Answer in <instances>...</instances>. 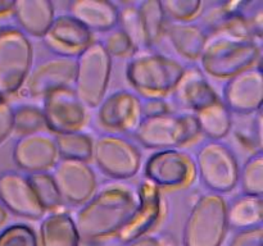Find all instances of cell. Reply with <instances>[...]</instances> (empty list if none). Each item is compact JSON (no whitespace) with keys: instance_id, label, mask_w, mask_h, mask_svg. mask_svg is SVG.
I'll return each mask as SVG.
<instances>
[{"instance_id":"cell-35","label":"cell","mask_w":263,"mask_h":246,"mask_svg":"<svg viewBox=\"0 0 263 246\" xmlns=\"http://www.w3.org/2000/svg\"><path fill=\"white\" fill-rule=\"evenodd\" d=\"M0 246H40L37 232L27 223H12L0 231Z\"/></svg>"},{"instance_id":"cell-30","label":"cell","mask_w":263,"mask_h":246,"mask_svg":"<svg viewBox=\"0 0 263 246\" xmlns=\"http://www.w3.org/2000/svg\"><path fill=\"white\" fill-rule=\"evenodd\" d=\"M27 177L39 202L46 213L62 209L64 201L50 172L31 173Z\"/></svg>"},{"instance_id":"cell-42","label":"cell","mask_w":263,"mask_h":246,"mask_svg":"<svg viewBox=\"0 0 263 246\" xmlns=\"http://www.w3.org/2000/svg\"><path fill=\"white\" fill-rule=\"evenodd\" d=\"M8 220H9V212L0 202V231L7 225Z\"/></svg>"},{"instance_id":"cell-15","label":"cell","mask_w":263,"mask_h":246,"mask_svg":"<svg viewBox=\"0 0 263 246\" xmlns=\"http://www.w3.org/2000/svg\"><path fill=\"white\" fill-rule=\"evenodd\" d=\"M64 202L81 207L97 192L98 177L86 161L59 159L51 172Z\"/></svg>"},{"instance_id":"cell-29","label":"cell","mask_w":263,"mask_h":246,"mask_svg":"<svg viewBox=\"0 0 263 246\" xmlns=\"http://www.w3.org/2000/svg\"><path fill=\"white\" fill-rule=\"evenodd\" d=\"M59 159L80 160L90 163L92 160V148L94 140L90 135L77 131V132L63 133L54 136Z\"/></svg>"},{"instance_id":"cell-36","label":"cell","mask_w":263,"mask_h":246,"mask_svg":"<svg viewBox=\"0 0 263 246\" xmlns=\"http://www.w3.org/2000/svg\"><path fill=\"white\" fill-rule=\"evenodd\" d=\"M100 41L110 58H131L138 51L131 38L118 26L105 33L104 38Z\"/></svg>"},{"instance_id":"cell-39","label":"cell","mask_w":263,"mask_h":246,"mask_svg":"<svg viewBox=\"0 0 263 246\" xmlns=\"http://www.w3.org/2000/svg\"><path fill=\"white\" fill-rule=\"evenodd\" d=\"M122 246H176V241L168 233H159V235H146L139 237L130 242L123 243Z\"/></svg>"},{"instance_id":"cell-16","label":"cell","mask_w":263,"mask_h":246,"mask_svg":"<svg viewBox=\"0 0 263 246\" xmlns=\"http://www.w3.org/2000/svg\"><path fill=\"white\" fill-rule=\"evenodd\" d=\"M263 76L256 66L226 79L221 100L233 115H247L262 110Z\"/></svg>"},{"instance_id":"cell-3","label":"cell","mask_w":263,"mask_h":246,"mask_svg":"<svg viewBox=\"0 0 263 246\" xmlns=\"http://www.w3.org/2000/svg\"><path fill=\"white\" fill-rule=\"evenodd\" d=\"M200 136L195 115L185 112L141 118L133 132L136 142L153 150L181 149L195 142Z\"/></svg>"},{"instance_id":"cell-23","label":"cell","mask_w":263,"mask_h":246,"mask_svg":"<svg viewBox=\"0 0 263 246\" xmlns=\"http://www.w3.org/2000/svg\"><path fill=\"white\" fill-rule=\"evenodd\" d=\"M40 246H80L81 236L71 213L58 209L46 213L39 227Z\"/></svg>"},{"instance_id":"cell-33","label":"cell","mask_w":263,"mask_h":246,"mask_svg":"<svg viewBox=\"0 0 263 246\" xmlns=\"http://www.w3.org/2000/svg\"><path fill=\"white\" fill-rule=\"evenodd\" d=\"M241 192L252 196L263 195V153L252 154L239 172Z\"/></svg>"},{"instance_id":"cell-1","label":"cell","mask_w":263,"mask_h":246,"mask_svg":"<svg viewBox=\"0 0 263 246\" xmlns=\"http://www.w3.org/2000/svg\"><path fill=\"white\" fill-rule=\"evenodd\" d=\"M138 202V190L126 181H113L98 187L73 217L81 238L102 241L116 236L130 219Z\"/></svg>"},{"instance_id":"cell-19","label":"cell","mask_w":263,"mask_h":246,"mask_svg":"<svg viewBox=\"0 0 263 246\" xmlns=\"http://www.w3.org/2000/svg\"><path fill=\"white\" fill-rule=\"evenodd\" d=\"M171 96L174 108L193 114L213 104L221 97L210 84L207 74L194 63L185 66L184 73L171 92Z\"/></svg>"},{"instance_id":"cell-41","label":"cell","mask_w":263,"mask_h":246,"mask_svg":"<svg viewBox=\"0 0 263 246\" xmlns=\"http://www.w3.org/2000/svg\"><path fill=\"white\" fill-rule=\"evenodd\" d=\"M14 2L13 0H0V18L13 14Z\"/></svg>"},{"instance_id":"cell-25","label":"cell","mask_w":263,"mask_h":246,"mask_svg":"<svg viewBox=\"0 0 263 246\" xmlns=\"http://www.w3.org/2000/svg\"><path fill=\"white\" fill-rule=\"evenodd\" d=\"M229 230L244 231L261 227L263 220L262 196L241 194L228 202Z\"/></svg>"},{"instance_id":"cell-12","label":"cell","mask_w":263,"mask_h":246,"mask_svg":"<svg viewBox=\"0 0 263 246\" xmlns=\"http://www.w3.org/2000/svg\"><path fill=\"white\" fill-rule=\"evenodd\" d=\"M76 69L74 56L55 55L41 59L33 64L18 94L30 99H43L49 92L72 87Z\"/></svg>"},{"instance_id":"cell-22","label":"cell","mask_w":263,"mask_h":246,"mask_svg":"<svg viewBox=\"0 0 263 246\" xmlns=\"http://www.w3.org/2000/svg\"><path fill=\"white\" fill-rule=\"evenodd\" d=\"M55 7L50 0H17L13 17L17 27L28 37L43 38L55 18Z\"/></svg>"},{"instance_id":"cell-8","label":"cell","mask_w":263,"mask_h":246,"mask_svg":"<svg viewBox=\"0 0 263 246\" xmlns=\"http://www.w3.org/2000/svg\"><path fill=\"white\" fill-rule=\"evenodd\" d=\"M33 66L30 37L14 26L0 28V91L17 95Z\"/></svg>"},{"instance_id":"cell-13","label":"cell","mask_w":263,"mask_h":246,"mask_svg":"<svg viewBox=\"0 0 263 246\" xmlns=\"http://www.w3.org/2000/svg\"><path fill=\"white\" fill-rule=\"evenodd\" d=\"M41 109L46 130L54 136L81 131L89 119L87 108L80 101L72 87L54 90L45 95Z\"/></svg>"},{"instance_id":"cell-7","label":"cell","mask_w":263,"mask_h":246,"mask_svg":"<svg viewBox=\"0 0 263 246\" xmlns=\"http://www.w3.org/2000/svg\"><path fill=\"white\" fill-rule=\"evenodd\" d=\"M194 161L197 176L208 192L223 195L238 186L240 172L238 158L222 141H204L198 148Z\"/></svg>"},{"instance_id":"cell-40","label":"cell","mask_w":263,"mask_h":246,"mask_svg":"<svg viewBox=\"0 0 263 246\" xmlns=\"http://www.w3.org/2000/svg\"><path fill=\"white\" fill-rule=\"evenodd\" d=\"M13 133V108L8 101L0 105V145Z\"/></svg>"},{"instance_id":"cell-43","label":"cell","mask_w":263,"mask_h":246,"mask_svg":"<svg viewBox=\"0 0 263 246\" xmlns=\"http://www.w3.org/2000/svg\"><path fill=\"white\" fill-rule=\"evenodd\" d=\"M7 101V96H5L4 94H3L2 91H0V105L3 104V102H5Z\"/></svg>"},{"instance_id":"cell-20","label":"cell","mask_w":263,"mask_h":246,"mask_svg":"<svg viewBox=\"0 0 263 246\" xmlns=\"http://www.w3.org/2000/svg\"><path fill=\"white\" fill-rule=\"evenodd\" d=\"M92 41V33L68 13L55 15L43 37V43L53 54L74 58Z\"/></svg>"},{"instance_id":"cell-32","label":"cell","mask_w":263,"mask_h":246,"mask_svg":"<svg viewBox=\"0 0 263 246\" xmlns=\"http://www.w3.org/2000/svg\"><path fill=\"white\" fill-rule=\"evenodd\" d=\"M118 27L131 38L136 50L146 49L138 3L131 2L118 5Z\"/></svg>"},{"instance_id":"cell-2","label":"cell","mask_w":263,"mask_h":246,"mask_svg":"<svg viewBox=\"0 0 263 246\" xmlns=\"http://www.w3.org/2000/svg\"><path fill=\"white\" fill-rule=\"evenodd\" d=\"M184 69L185 66L177 59L153 49H141L128 58L126 79L140 97H167Z\"/></svg>"},{"instance_id":"cell-9","label":"cell","mask_w":263,"mask_h":246,"mask_svg":"<svg viewBox=\"0 0 263 246\" xmlns=\"http://www.w3.org/2000/svg\"><path fill=\"white\" fill-rule=\"evenodd\" d=\"M92 160L113 181H127L140 172L143 154L136 142L123 135L103 133L94 140Z\"/></svg>"},{"instance_id":"cell-14","label":"cell","mask_w":263,"mask_h":246,"mask_svg":"<svg viewBox=\"0 0 263 246\" xmlns=\"http://www.w3.org/2000/svg\"><path fill=\"white\" fill-rule=\"evenodd\" d=\"M140 119V96L130 90H117L105 95L98 107L97 123L104 133H133Z\"/></svg>"},{"instance_id":"cell-18","label":"cell","mask_w":263,"mask_h":246,"mask_svg":"<svg viewBox=\"0 0 263 246\" xmlns=\"http://www.w3.org/2000/svg\"><path fill=\"white\" fill-rule=\"evenodd\" d=\"M13 161L26 173L49 172L59 160L54 135L36 132L20 136L12 151Z\"/></svg>"},{"instance_id":"cell-26","label":"cell","mask_w":263,"mask_h":246,"mask_svg":"<svg viewBox=\"0 0 263 246\" xmlns=\"http://www.w3.org/2000/svg\"><path fill=\"white\" fill-rule=\"evenodd\" d=\"M194 115L200 135L207 137V140L221 141L231 132L234 115L223 104L221 97L204 109L194 113Z\"/></svg>"},{"instance_id":"cell-5","label":"cell","mask_w":263,"mask_h":246,"mask_svg":"<svg viewBox=\"0 0 263 246\" xmlns=\"http://www.w3.org/2000/svg\"><path fill=\"white\" fill-rule=\"evenodd\" d=\"M228 201L222 195L204 192L193 204L182 232L184 246H222L229 232Z\"/></svg>"},{"instance_id":"cell-11","label":"cell","mask_w":263,"mask_h":246,"mask_svg":"<svg viewBox=\"0 0 263 246\" xmlns=\"http://www.w3.org/2000/svg\"><path fill=\"white\" fill-rule=\"evenodd\" d=\"M139 202L130 219L116 235L121 243L130 242L143 236L151 235L152 231L162 223L167 214V204L162 190L144 178L138 189Z\"/></svg>"},{"instance_id":"cell-4","label":"cell","mask_w":263,"mask_h":246,"mask_svg":"<svg viewBox=\"0 0 263 246\" xmlns=\"http://www.w3.org/2000/svg\"><path fill=\"white\" fill-rule=\"evenodd\" d=\"M261 55V43L216 36L208 38L200 55L199 67L207 76L229 79L246 69L258 66Z\"/></svg>"},{"instance_id":"cell-10","label":"cell","mask_w":263,"mask_h":246,"mask_svg":"<svg viewBox=\"0 0 263 246\" xmlns=\"http://www.w3.org/2000/svg\"><path fill=\"white\" fill-rule=\"evenodd\" d=\"M197 177L194 158L181 149L156 150L144 164V178L159 190H185Z\"/></svg>"},{"instance_id":"cell-6","label":"cell","mask_w":263,"mask_h":246,"mask_svg":"<svg viewBox=\"0 0 263 246\" xmlns=\"http://www.w3.org/2000/svg\"><path fill=\"white\" fill-rule=\"evenodd\" d=\"M112 74V58L102 41L94 40L76 56L72 89L87 109H95L105 97Z\"/></svg>"},{"instance_id":"cell-37","label":"cell","mask_w":263,"mask_h":246,"mask_svg":"<svg viewBox=\"0 0 263 246\" xmlns=\"http://www.w3.org/2000/svg\"><path fill=\"white\" fill-rule=\"evenodd\" d=\"M140 101L141 118L158 117L175 112L174 105L167 100V97H140Z\"/></svg>"},{"instance_id":"cell-17","label":"cell","mask_w":263,"mask_h":246,"mask_svg":"<svg viewBox=\"0 0 263 246\" xmlns=\"http://www.w3.org/2000/svg\"><path fill=\"white\" fill-rule=\"evenodd\" d=\"M0 202L9 214L26 219H41L46 212L39 202L27 174L8 169L0 173Z\"/></svg>"},{"instance_id":"cell-24","label":"cell","mask_w":263,"mask_h":246,"mask_svg":"<svg viewBox=\"0 0 263 246\" xmlns=\"http://www.w3.org/2000/svg\"><path fill=\"white\" fill-rule=\"evenodd\" d=\"M166 35L174 50L192 63L199 60L208 41V35L198 22H168Z\"/></svg>"},{"instance_id":"cell-27","label":"cell","mask_w":263,"mask_h":246,"mask_svg":"<svg viewBox=\"0 0 263 246\" xmlns=\"http://www.w3.org/2000/svg\"><path fill=\"white\" fill-rule=\"evenodd\" d=\"M138 3L139 14L143 26L146 49H153L159 45L166 36L167 20L163 8L159 0H143Z\"/></svg>"},{"instance_id":"cell-31","label":"cell","mask_w":263,"mask_h":246,"mask_svg":"<svg viewBox=\"0 0 263 246\" xmlns=\"http://www.w3.org/2000/svg\"><path fill=\"white\" fill-rule=\"evenodd\" d=\"M13 108V132L18 136L45 132L46 123L43 109L35 104L22 102Z\"/></svg>"},{"instance_id":"cell-21","label":"cell","mask_w":263,"mask_h":246,"mask_svg":"<svg viewBox=\"0 0 263 246\" xmlns=\"http://www.w3.org/2000/svg\"><path fill=\"white\" fill-rule=\"evenodd\" d=\"M68 14L91 33H107L118 26V4L113 2L73 0L68 4Z\"/></svg>"},{"instance_id":"cell-38","label":"cell","mask_w":263,"mask_h":246,"mask_svg":"<svg viewBox=\"0 0 263 246\" xmlns=\"http://www.w3.org/2000/svg\"><path fill=\"white\" fill-rule=\"evenodd\" d=\"M229 246H263L262 225L251 230L236 231Z\"/></svg>"},{"instance_id":"cell-28","label":"cell","mask_w":263,"mask_h":246,"mask_svg":"<svg viewBox=\"0 0 263 246\" xmlns=\"http://www.w3.org/2000/svg\"><path fill=\"white\" fill-rule=\"evenodd\" d=\"M234 137L241 148L251 154L262 151V110L247 115H236L233 118Z\"/></svg>"},{"instance_id":"cell-34","label":"cell","mask_w":263,"mask_h":246,"mask_svg":"<svg viewBox=\"0 0 263 246\" xmlns=\"http://www.w3.org/2000/svg\"><path fill=\"white\" fill-rule=\"evenodd\" d=\"M168 22H195L202 13L204 3L200 0H164L161 2Z\"/></svg>"}]
</instances>
